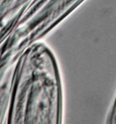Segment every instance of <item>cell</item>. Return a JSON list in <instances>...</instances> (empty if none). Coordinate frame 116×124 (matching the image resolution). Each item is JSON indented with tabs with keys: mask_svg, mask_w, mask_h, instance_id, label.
<instances>
[{
	"mask_svg": "<svg viewBox=\"0 0 116 124\" xmlns=\"http://www.w3.org/2000/svg\"><path fill=\"white\" fill-rule=\"evenodd\" d=\"M85 0H34L2 44L0 66L16 63Z\"/></svg>",
	"mask_w": 116,
	"mask_h": 124,
	"instance_id": "6da1fadb",
	"label": "cell"
},
{
	"mask_svg": "<svg viewBox=\"0 0 116 124\" xmlns=\"http://www.w3.org/2000/svg\"><path fill=\"white\" fill-rule=\"evenodd\" d=\"M34 0H0V45Z\"/></svg>",
	"mask_w": 116,
	"mask_h": 124,
	"instance_id": "7a4b0ae2",
	"label": "cell"
},
{
	"mask_svg": "<svg viewBox=\"0 0 116 124\" xmlns=\"http://www.w3.org/2000/svg\"><path fill=\"white\" fill-rule=\"evenodd\" d=\"M16 64L0 66V124H7Z\"/></svg>",
	"mask_w": 116,
	"mask_h": 124,
	"instance_id": "3957f363",
	"label": "cell"
},
{
	"mask_svg": "<svg viewBox=\"0 0 116 124\" xmlns=\"http://www.w3.org/2000/svg\"><path fill=\"white\" fill-rule=\"evenodd\" d=\"M105 124H116V96L111 106Z\"/></svg>",
	"mask_w": 116,
	"mask_h": 124,
	"instance_id": "277c9868",
	"label": "cell"
},
{
	"mask_svg": "<svg viewBox=\"0 0 116 124\" xmlns=\"http://www.w3.org/2000/svg\"><path fill=\"white\" fill-rule=\"evenodd\" d=\"M2 45H0V58H1V55H2Z\"/></svg>",
	"mask_w": 116,
	"mask_h": 124,
	"instance_id": "5b68a950",
	"label": "cell"
}]
</instances>
